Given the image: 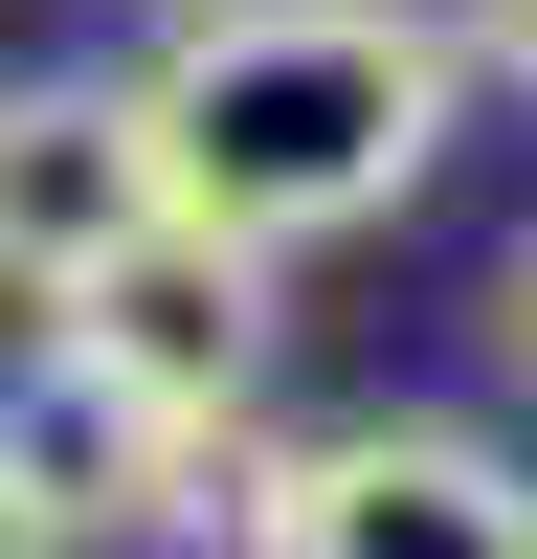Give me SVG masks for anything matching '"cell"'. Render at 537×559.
<instances>
[{
	"label": "cell",
	"mask_w": 537,
	"mask_h": 559,
	"mask_svg": "<svg viewBox=\"0 0 537 559\" xmlns=\"http://www.w3.org/2000/svg\"><path fill=\"white\" fill-rule=\"evenodd\" d=\"M157 202L179 179H157L134 68H0V313H68Z\"/></svg>",
	"instance_id": "5"
},
{
	"label": "cell",
	"mask_w": 537,
	"mask_h": 559,
	"mask_svg": "<svg viewBox=\"0 0 537 559\" xmlns=\"http://www.w3.org/2000/svg\"><path fill=\"white\" fill-rule=\"evenodd\" d=\"M0 559H68V537H45V492H23V471H0Z\"/></svg>",
	"instance_id": "8"
},
{
	"label": "cell",
	"mask_w": 537,
	"mask_h": 559,
	"mask_svg": "<svg viewBox=\"0 0 537 559\" xmlns=\"http://www.w3.org/2000/svg\"><path fill=\"white\" fill-rule=\"evenodd\" d=\"M134 112H157L179 224L313 269V247H358V224H403V202L448 179L470 68H448L426 0H157Z\"/></svg>",
	"instance_id": "1"
},
{
	"label": "cell",
	"mask_w": 537,
	"mask_h": 559,
	"mask_svg": "<svg viewBox=\"0 0 537 559\" xmlns=\"http://www.w3.org/2000/svg\"><path fill=\"white\" fill-rule=\"evenodd\" d=\"M224 559H537V471L448 403H381V426L313 448H224Z\"/></svg>",
	"instance_id": "2"
},
{
	"label": "cell",
	"mask_w": 537,
	"mask_h": 559,
	"mask_svg": "<svg viewBox=\"0 0 537 559\" xmlns=\"http://www.w3.org/2000/svg\"><path fill=\"white\" fill-rule=\"evenodd\" d=\"M224 448H247V426H179V403H134L112 358H68V336L23 313V358H0V471L45 492L68 559H90V537H202V515H224Z\"/></svg>",
	"instance_id": "4"
},
{
	"label": "cell",
	"mask_w": 537,
	"mask_h": 559,
	"mask_svg": "<svg viewBox=\"0 0 537 559\" xmlns=\"http://www.w3.org/2000/svg\"><path fill=\"white\" fill-rule=\"evenodd\" d=\"M492 358L537 381V224H515V269H492Z\"/></svg>",
	"instance_id": "7"
},
{
	"label": "cell",
	"mask_w": 537,
	"mask_h": 559,
	"mask_svg": "<svg viewBox=\"0 0 537 559\" xmlns=\"http://www.w3.org/2000/svg\"><path fill=\"white\" fill-rule=\"evenodd\" d=\"M45 336H68V358H112V381H134V403H179V426H247V403H268V358H291V269L157 202V224H134V247L68 292V313H45Z\"/></svg>",
	"instance_id": "3"
},
{
	"label": "cell",
	"mask_w": 537,
	"mask_h": 559,
	"mask_svg": "<svg viewBox=\"0 0 537 559\" xmlns=\"http://www.w3.org/2000/svg\"><path fill=\"white\" fill-rule=\"evenodd\" d=\"M426 23H448V68H470V90H515V112H537V0H426Z\"/></svg>",
	"instance_id": "6"
}]
</instances>
